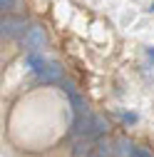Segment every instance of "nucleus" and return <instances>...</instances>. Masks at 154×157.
<instances>
[{
  "label": "nucleus",
  "mask_w": 154,
  "mask_h": 157,
  "mask_svg": "<svg viewBox=\"0 0 154 157\" xmlns=\"http://www.w3.org/2000/svg\"><path fill=\"white\" fill-rule=\"evenodd\" d=\"M0 8H3V13L5 10H15L17 8V0H0Z\"/></svg>",
  "instance_id": "nucleus-11"
},
{
  "label": "nucleus",
  "mask_w": 154,
  "mask_h": 157,
  "mask_svg": "<svg viewBox=\"0 0 154 157\" xmlns=\"http://www.w3.org/2000/svg\"><path fill=\"white\" fill-rule=\"evenodd\" d=\"M45 40H47V33H45V28H42L40 23H32V25L28 28V33L23 35V45H25L28 52L45 48Z\"/></svg>",
  "instance_id": "nucleus-2"
},
{
  "label": "nucleus",
  "mask_w": 154,
  "mask_h": 157,
  "mask_svg": "<svg viewBox=\"0 0 154 157\" xmlns=\"http://www.w3.org/2000/svg\"><path fill=\"white\" fill-rule=\"evenodd\" d=\"M152 10H154V3H152Z\"/></svg>",
  "instance_id": "nucleus-14"
},
{
  "label": "nucleus",
  "mask_w": 154,
  "mask_h": 157,
  "mask_svg": "<svg viewBox=\"0 0 154 157\" xmlns=\"http://www.w3.org/2000/svg\"><path fill=\"white\" fill-rule=\"evenodd\" d=\"M94 152L102 155V157H114V142L105 140V137H100L97 142H94Z\"/></svg>",
  "instance_id": "nucleus-8"
},
{
  "label": "nucleus",
  "mask_w": 154,
  "mask_h": 157,
  "mask_svg": "<svg viewBox=\"0 0 154 157\" xmlns=\"http://www.w3.org/2000/svg\"><path fill=\"white\" fill-rule=\"evenodd\" d=\"M149 57H152V60H154V48H149Z\"/></svg>",
  "instance_id": "nucleus-12"
},
{
  "label": "nucleus",
  "mask_w": 154,
  "mask_h": 157,
  "mask_svg": "<svg viewBox=\"0 0 154 157\" xmlns=\"http://www.w3.org/2000/svg\"><path fill=\"white\" fill-rule=\"evenodd\" d=\"M28 20L20 15H8L3 17V23H0V33H3V37H20L28 33Z\"/></svg>",
  "instance_id": "nucleus-1"
},
{
  "label": "nucleus",
  "mask_w": 154,
  "mask_h": 157,
  "mask_svg": "<svg viewBox=\"0 0 154 157\" xmlns=\"http://www.w3.org/2000/svg\"><path fill=\"white\" fill-rule=\"evenodd\" d=\"M35 75H37V80L45 82V85H50V82H62V65L55 63V60H52V63H45Z\"/></svg>",
  "instance_id": "nucleus-3"
},
{
  "label": "nucleus",
  "mask_w": 154,
  "mask_h": 157,
  "mask_svg": "<svg viewBox=\"0 0 154 157\" xmlns=\"http://www.w3.org/2000/svg\"><path fill=\"white\" fill-rule=\"evenodd\" d=\"M132 152H134V142L129 137L119 135L117 140H114V157H132Z\"/></svg>",
  "instance_id": "nucleus-5"
},
{
  "label": "nucleus",
  "mask_w": 154,
  "mask_h": 157,
  "mask_svg": "<svg viewBox=\"0 0 154 157\" xmlns=\"http://www.w3.org/2000/svg\"><path fill=\"white\" fill-rule=\"evenodd\" d=\"M94 152V140L87 135H80L72 145V157H90Z\"/></svg>",
  "instance_id": "nucleus-4"
},
{
  "label": "nucleus",
  "mask_w": 154,
  "mask_h": 157,
  "mask_svg": "<svg viewBox=\"0 0 154 157\" xmlns=\"http://www.w3.org/2000/svg\"><path fill=\"white\" fill-rule=\"evenodd\" d=\"M122 120H124L127 125H137L139 115H137V112H122Z\"/></svg>",
  "instance_id": "nucleus-9"
},
{
  "label": "nucleus",
  "mask_w": 154,
  "mask_h": 157,
  "mask_svg": "<svg viewBox=\"0 0 154 157\" xmlns=\"http://www.w3.org/2000/svg\"><path fill=\"white\" fill-rule=\"evenodd\" d=\"M90 157H102V155H97V152H92V155H90Z\"/></svg>",
  "instance_id": "nucleus-13"
},
{
  "label": "nucleus",
  "mask_w": 154,
  "mask_h": 157,
  "mask_svg": "<svg viewBox=\"0 0 154 157\" xmlns=\"http://www.w3.org/2000/svg\"><path fill=\"white\" fill-rule=\"evenodd\" d=\"M107 130H109V122L105 120V117H100V115H92V140L94 142H97L100 140V137H105L107 135Z\"/></svg>",
  "instance_id": "nucleus-6"
},
{
  "label": "nucleus",
  "mask_w": 154,
  "mask_h": 157,
  "mask_svg": "<svg viewBox=\"0 0 154 157\" xmlns=\"http://www.w3.org/2000/svg\"><path fill=\"white\" fill-rule=\"evenodd\" d=\"M132 157H154L147 147H137V145H134V152H132Z\"/></svg>",
  "instance_id": "nucleus-10"
},
{
  "label": "nucleus",
  "mask_w": 154,
  "mask_h": 157,
  "mask_svg": "<svg viewBox=\"0 0 154 157\" xmlns=\"http://www.w3.org/2000/svg\"><path fill=\"white\" fill-rule=\"evenodd\" d=\"M45 65V57L40 55V52H37V50H30L28 55H25V67L28 70H32V72H37V70H40Z\"/></svg>",
  "instance_id": "nucleus-7"
}]
</instances>
